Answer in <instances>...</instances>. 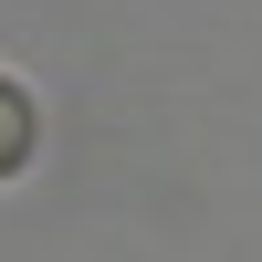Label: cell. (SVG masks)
Here are the masks:
<instances>
[{"mask_svg":"<svg viewBox=\"0 0 262 262\" xmlns=\"http://www.w3.org/2000/svg\"><path fill=\"white\" fill-rule=\"evenodd\" d=\"M21 158H32V95H21L11 74H0V179H11Z\"/></svg>","mask_w":262,"mask_h":262,"instance_id":"obj_1","label":"cell"}]
</instances>
